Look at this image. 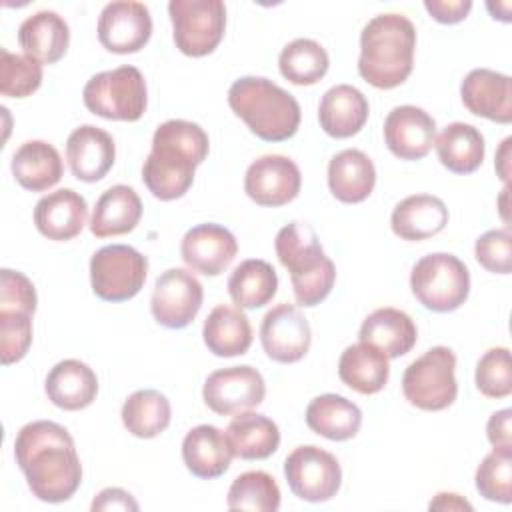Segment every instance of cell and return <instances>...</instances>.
<instances>
[{"instance_id":"31","label":"cell","mask_w":512,"mask_h":512,"mask_svg":"<svg viewBox=\"0 0 512 512\" xmlns=\"http://www.w3.org/2000/svg\"><path fill=\"white\" fill-rule=\"evenodd\" d=\"M12 176L30 192H44L56 186L64 174L58 150L44 140L24 142L12 156Z\"/></svg>"},{"instance_id":"23","label":"cell","mask_w":512,"mask_h":512,"mask_svg":"<svg viewBox=\"0 0 512 512\" xmlns=\"http://www.w3.org/2000/svg\"><path fill=\"white\" fill-rule=\"evenodd\" d=\"M44 390L54 406L76 412L88 408L96 400L98 378L88 364L76 358H66L50 368Z\"/></svg>"},{"instance_id":"40","label":"cell","mask_w":512,"mask_h":512,"mask_svg":"<svg viewBox=\"0 0 512 512\" xmlns=\"http://www.w3.org/2000/svg\"><path fill=\"white\" fill-rule=\"evenodd\" d=\"M42 84V62L28 54L0 50V94L6 98L32 96Z\"/></svg>"},{"instance_id":"3","label":"cell","mask_w":512,"mask_h":512,"mask_svg":"<svg viewBox=\"0 0 512 512\" xmlns=\"http://www.w3.org/2000/svg\"><path fill=\"white\" fill-rule=\"evenodd\" d=\"M416 28L404 14H378L360 34L358 74L380 90L408 80L414 68Z\"/></svg>"},{"instance_id":"17","label":"cell","mask_w":512,"mask_h":512,"mask_svg":"<svg viewBox=\"0 0 512 512\" xmlns=\"http://www.w3.org/2000/svg\"><path fill=\"white\" fill-rule=\"evenodd\" d=\"M436 140L434 118L412 104L396 106L384 120V142L400 160L424 158Z\"/></svg>"},{"instance_id":"24","label":"cell","mask_w":512,"mask_h":512,"mask_svg":"<svg viewBox=\"0 0 512 512\" xmlns=\"http://www.w3.org/2000/svg\"><path fill=\"white\" fill-rule=\"evenodd\" d=\"M232 446L226 432L212 424H200L188 430L182 440V460L186 468L202 480L222 476L232 462Z\"/></svg>"},{"instance_id":"21","label":"cell","mask_w":512,"mask_h":512,"mask_svg":"<svg viewBox=\"0 0 512 512\" xmlns=\"http://www.w3.org/2000/svg\"><path fill=\"white\" fill-rule=\"evenodd\" d=\"M88 218L84 196L72 188H60L42 196L34 206V224L42 236L56 242H66L78 236Z\"/></svg>"},{"instance_id":"39","label":"cell","mask_w":512,"mask_h":512,"mask_svg":"<svg viewBox=\"0 0 512 512\" xmlns=\"http://www.w3.org/2000/svg\"><path fill=\"white\" fill-rule=\"evenodd\" d=\"M226 504L230 510L276 512L280 508V488L268 472L248 470L230 484Z\"/></svg>"},{"instance_id":"42","label":"cell","mask_w":512,"mask_h":512,"mask_svg":"<svg viewBox=\"0 0 512 512\" xmlns=\"http://www.w3.org/2000/svg\"><path fill=\"white\" fill-rule=\"evenodd\" d=\"M476 388L486 398H506L512 392L510 350L504 346L490 348L476 364Z\"/></svg>"},{"instance_id":"30","label":"cell","mask_w":512,"mask_h":512,"mask_svg":"<svg viewBox=\"0 0 512 512\" xmlns=\"http://www.w3.org/2000/svg\"><path fill=\"white\" fill-rule=\"evenodd\" d=\"M202 338L214 356L234 358L252 346V326L242 308L220 304L204 320Z\"/></svg>"},{"instance_id":"45","label":"cell","mask_w":512,"mask_h":512,"mask_svg":"<svg viewBox=\"0 0 512 512\" xmlns=\"http://www.w3.org/2000/svg\"><path fill=\"white\" fill-rule=\"evenodd\" d=\"M36 304H38V296L32 280L22 272L2 268L0 270V310H18L34 316Z\"/></svg>"},{"instance_id":"51","label":"cell","mask_w":512,"mask_h":512,"mask_svg":"<svg viewBox=\"0 0 512 512\" xmlns=\"http://www.w3.org/2000/svg\"><path fill=\"white\" fill-rule=\"evenodd\" d=\"M508 192H510V186L506 184V186H504V190H502V194H500V216H502V220H504V222H508V214H506V208H508V204H506V200H508Z\"/></svg>"},{"instance_id":"48","label":"cell","mask_w":512,"mask_h":512,"mask_svg":"<svg viewBox=\"0 0 512 512\" xmlns=\"http://www.w3.org/2000/svg\"><path fill=\"white\" fill-rule=\"evenodd\" d=\"M94 512L98 510H132L136 512L140 506L138 502L132 498L130 492L122 490V488H104L90 506Z\"/></svg>"},{"instance_id":"28","label":"cell","mask_w":512,"mask_h":512,"mask_svg":"<svg viewBox=\"0 0 512 512\" xmlns=\"http://www.w3.org/2000/svg\"><path fill=\"white\" fill-rule=\"evenodd\" d=\"M376 184V168L368 154L346 148L332 156L328 164V188L344 204L364 202Z\"/></svg>"},{"instance_id":"41","label":"cell","mask_w":512,"mask_h":512,"mask_svg":"<svg viewBox=\"0 0 512 512\" xmlns=\"http://www.w3.org/2000/svg\"><path fill=\"white\" fill-rule=\"evenodd\" d=\"M476 490L490 502H512V452L492 450L476 468Z\"/></svg>"},{"instance_id":"15","label":"cell","mask_w":512,"mask_h":512,"mask_svg":"<svg viewBox=\"0 0 512 512\" xmlns=\"http://www.w3.org/2000/svg\"><path fill=\"white\" fill-rule=\"evenodd\" d=\"M300 186V168L292 158L282 154L256 158L244 176V192L258 206H284L298 196Z\"/></svg>"},{"instance_id":"27","label":"cell","mask_w":512,"mask_h":512,"mask_svg":"<svg viewBox=\"0 0 512 512\" xmlns=\"http://www.w3.org/2000/svg\"><path fill=\"white\" fill-rule=\"evenodd\" d=\"M18 44L24 54L42 64H54L64 58L70 44V28L54 10H40L28 16L18 28Z\"/></svg>"},{"instance_id":"22","label":"cell","mask_w":512,"mask_h":512,"mask_svg":"<svg viewBox=\"0 0 512 512\" xmlns=\"http://www.w3.org/2000/svg\"><path fill=\"white\" fill-rule=\"evenodd\" d=\"M368 114L366 96L350 84H336L326 90L318 106L320 128L338 140L356 136L364 128Z\"/></svg>"},{"instance_id":"19","label":"cell","mask_w":512,"mask_h":512,"mask_svg":"<svg viewBox=\"0 0 512 512\" xmlns=\"http://www.w3.org/2000/svg\"><path fill=\"white\" fill-rule=\"evenodd\" d=\"M460 96L470 114L488 118L498 124L512 122L510 76L490 68H474L462 80Z\"/></svg>"},{"instance_id":"5","label":"cell","mask_w":512,"mask_h":512,"mask_svg":"<svg viewBox=\"0 0 512 512\" xmlns=\"http://www.w3.org/2000/svg\"><path fill=\"white\" fill-rule=\"evenodd\" d=\"M274 250L280 264L290 272L294 298L312 308L326 300L336 282L334 262L324 254L316 232L306 222H290L278 230Z\"/></svg>"},{"instance_id":"25","label":"cell","mask_w":512,"mask_h":512,"mask_svg":"<svg viewBox=\"0 0 512 512\" xmlns=\"http://www.w3.org/2000/svg\"><path fill=\"white\" fill-rule=\"evenodd\" d=\"M358 338L360 342L376 346L390 360L400 358L414 348L418 330L414 320L404 310L384 306L376 308L364 318Z\"/></svg>"},{"instance_id":"10","label":"cell","mask_w":512,"mask_h":512,"mask_svg":"<svg viewBox=\"0 0 512 512\" xmlns=\"http://www.w3.org/2000/svg\"><path fill=\"white\" fill-rule=\"evenodd\" d=\"M148 274V260L128 244H110L90 258L92 292L104 302H126L134 298Z\"/></svg>"},{"instance_id":"35","label":"cell","mask_w":512,"mask_h":512,"mask_svg":"<svg viewBox=\"0 0 512 512\" xmlns=\"http://www.w3.org/2000/svg\"><path fill=\"white\" fill-rule=\"evenodd\" d=\"M440 164L454 174H472L484 160V136L466 122L448 124L434 140Z\"/></svg>"},{"instance_id":"38","label":"cell","mask_w":512,"mask_h":512,"mask_svg":"<svg viewBox=\"0 0 512 512\" xmlns=\"http://www.w3.org/2000/svg\"><path fill=\"white\" fill-rule=\"evenodd\" d=\"M278 68L288 82L296 86H312L326 76L330 58L320 42L310 38H296L282 48L278 56Z\"/></svg>"},{"instance_id":"34","label":"cell","mask_w":512,"mask_h":512,"mask_svg":"<svg viewBox=\"0 0 512 512\" xmlns=\"http://www.w3.org/2000/svg\"><path fill=\"white\" fill-rule=\"evenodd\" d=\"M226 438L234 456L242 460H266L280 446V430L276 422L256 412L236 414L226 428Z\"/></svg>"},{"instance_id":"50","label":"cell","mask_w":512,"mask_h":512,"mask_svg":"<svg viewBox=\"0 0 512 512\" xmlns=\"http://www.w3.org/2000/svg\"><path fill=\"white\" fill-rule=\"evenodd\" d=\"M510 144H512V138L508 136V138H504L502 140V144H500V148H498V152H496V162H494V168H496V174H498V178L504 182V184H508V180H510Z\"/></svg>"},{"instance_id":"14","label":"cell","mask_w":512,"mask_h":512,"mask_svg":"<svg viewBox=\"0 0 512 512\" xmlns=\"http://www.w3.org/2000/svg\"><path fill=\"white\" fill-rule=\"evenodd\" d=\"M152 36V16L146 4L132 0L110 2L98 18V40L114 54L140 52Z\"/></svg>"},{"instance_id":"4","label":"cell","mask_w":512,"mask_h":512,"mask_svg":"<svg viewBox=\"0 0 512 512\" xmlns=\"http://www.w3.org/2000/svg\"><path fill=\"white\" fill-rule=\"evenodd\" d=\"M228 104L250 132L266 142L288 140L300 126L298 100L262 76L238 78L228 90Z\"/></svg>"},{"instance_id":"46","label":"cell","mask_w":512,"mask_h":512,"mask_svg":"<svg viewBox=\"0 0 512 512\" xmlns=\"http://www.w3.org/2000/svg\"><path fill=\"white\" fill-rule=\"evenodd\" d=\"M428 14L440 24H458L472 10L470 0H424Z\"/></svg>"},{"instance_id":"37","label":"cell","mask_w":512,"mask_h":512,"mask_svg":"<svg viewBox=\"0 0 512 512\" xmlns=\"http://www.w3.org/2000/svg\"><path fill=\"white\" fill-rule=\"evenodd\" d=\"M122 424L136 438H156L172 420V408L168 398L154 390L144 388L132 392L122 404Z\"/></svg>"},{"instance_id":"1","label":"cell","mask_w":512,"mask_h":512,"mask_svg":"<svg viewBox=\"0 0 512 512\" xmlns=\"http://www.w3.org/2000/svg\"><path fill=\"white\" fill-rule=\"evenodd\" d=\"M14 458L32 496L42 502H66L80 488L82 464L74 440L52 420L24 424L14 440Z\"/></svg>"},{"instance_id":"12","label":"cell","mask_w":512,"mask_h":512,"mask_svg":"<svg viewBox=\"0 0 512 512\" xmlns=\"http://www.w3.org/2000/svg\"><path fill=\"white\" fill-rule=\"evenodd\" d=\"M204 288L184 268H168L156 278L150 310L154 320L170 330L186 328L202 308Z\"/></svg>"},{"instance_id":"11","label":"cell","mask_w":512,"mask_h":512,"mask_svg":"<svg viewBox=\"0 0 512 512\" xmlns=\"http://www.w3.org/2000/svg\"><path fill=\"white\" fill-rule=\"evenodd\" d=\"M284 476L292 494L306 502H326L342 484L336 456L314 444L298 446L286 456Z\"/></svg>"},{"instance_id":"16","label":"cell","mask_w":512,"mask_h":512,"mask_svg":"<svg viewBox=\"0 0 512 512\" xmlns=\"http://www.w3.org/2000/svg\"><path fill=\"white\" fill-rule=\"evenodd\" d=\"M260 342L270 360L294 364L308 354L312 330L306 316L296 306L282 302L262 318Z\"/></svg>"},{"instance_id":"43","label":"cell","mask_w":512,"mask_h":512,"mask_svg":"<svg viewBox=\"0 0 512 512\" xmlns=\"http://www.w3.org/2000/svg\"><path fill=\"white\" fill-rule=\"evenodd\" d=\"M32 344V314L0 310V358L4 366L20 362Z\"/></svg>"},{"instance_id":"7","label":"cell","mask_w":512,"mask_h":512,"mask_svg":"<svg viewBox=\"0 0 512 512\" xmlns=\"http://www.w3.org/2000/svg\"><path fill=\"white\" fill-rule=\"evenodd\" d=\"M84 106L106 120L136 122L148 106V88L136 66H118L94 74L82 90Z\"/></svg>"},{"instance_id":"18","label":"cell","mask_w":512,"mask_h":512,"mask_svg":"<svg viewBox=\"0 0 512 512\" xmlns=\"http://www.w3.org/2000/svg\"><path fill=\"white\" fill-rule=\"evenodd\" d=\"M238 242L234 234L214 222L190 228L180 242V256L188 268L204 276L222 274L236 258Z\"/></svg>"},{"instance_id":"26","label":"cell","mask_w":512,"mask_h":512,"mask_svg":"<svg viewBox=\"0 0 512 512\" xmlns=\"http://www.w3.org/2000/svg\"><path fill=\"white\" fill-rule=\"evenodd\" d=\"M448 224L446 204L432 194H412L400 200L390 216L392 232L408 242L440 234Z\"/></svg>"},{"instance_id":"36","label":"cell","mask_w":512,"mask_h":512,"mask_svg":"<svg viewBox=\"0 0 512 512\" xmlns=\"http://www.w3.org/2000/svg\"><path fill=\"white\" fill-rule=\"evenodd\" d=\"M278 290V276L270 262L248 258L228 278V294L238 308L256 310L266 306Z\"/></svg>"},{"instance_id":"32","label":"cell","mask_w":512,"mask_h":512,"mask_svg":"<svg viewBox=\"0 0 512 512\" xmlns=\"http://www.w3.org/2000/svg\"><path fill=\"white\" fill-rule=\"evenodd\" d=\"M306 424L322 438L344 442L358 434L362 410L340 394H320L306 406Z\"/></svg>"},{"instance_id":"29","label":"cell","mask_w":512,"mask_h":512,"mask_svg":"<svg viewBox=\"0 0 512 512\" xmlns=\"http://www.w3.org/2000/svg\"><path fill=\"white\" fill-rule=\"evenodd\" d=\"M142 218V200L132 186L116 184L110 186L102 196L96 200L92 218H90V232L96 238H110L122 236L132 232Z\"/></svg>"},{"instance_id":"6","label":"cell","mask_w":512,"mask_h":512,"mask_svg":"<svg viewBox=\"0 0 512 512\" xmlns=\"http://www.w3.org/2000/svg\"><path fill=\"white\" fill-rule=\"evenodd\" d=\"M410 288L426 310L454 312L470 294V272L454 254H426L412 266Z\"/></svg>"},{"instance_id":"44","label":"cell","mask_w":512,"mask_h":512,"mask_svg":"<svg viewBox=\"0 0 512 512\" xmlns=\"http://www.w3.org/2000/svg\"><path fill=\"white\" fill-rule=\"evenodd\" d=\"M478 264L492 274H510L512 270V234L510 228L484 232L474 244Z\"/></svg>"},{"instance_id":"9","label":"cell","mask_w":512,"mask_h":512,"mask_svg":"<svg viewBox=\"0 0 512 512\" xmlns=\"http://www.w3.org/2000/svg\"><path fill=\"white\" fill-rule=\"evenodd\" d=\"M168 14L174 44L190 58L212 54L224 38L226 6L222 0H170Z\"/></svg>"},{"instance_id":"13","label":"cell","mask_w":512,"mask_h":512,"mask_svg":"<svg viewBox=\"0 0 512 512\" xmlns=\"http://www.w3.org/2000/svg\"><path fill=\"white\" fill-rule=\"evenodd\" d=\"M264 396V378L256 368L248 364L214 370L202 388L204 404L220 416L240 414L256 408L262 404Z\"/></svg>"},{"instance_id":"49","label":"cell","mask_w":512,"mask_h":512,"mask_svg":"<svg viewBox=\"0 0 512 512\" xmlns=\"http://www.w3.org/2000/svg\"><path fill=\"white\" fill-rule=\"evenodd\" d=\"M430 510H472V504L454 492H438L428 504Z\"/></svg>"},{"instance_id":"20","label":"cell","mask_w":512,"mask_h":512,"mask_svg":"<svg viewBox=\"0 0 512 512\" xmlns=\"http://www.w3.org/2000/svg\"><path fill=\"white\" fill-rule=\"evenodd\" d=\"M66 160L74 178L82 182L102 180L114 166V138L92 124L74 128L66 140Z\"/></svg>"},{"instance_id":"47","label":"cell","mask_w":512,"mask_h":512,"mask_svg":"<svg viewBox=\"0 0 512 512\" xmlns=\"http://www.w3.org/2000/svg\"><path fill=\"white\" fill-rule=\"evenodd\" d=\"M510 422H512V410L510 408L498 410V412H494L488 418L486 436H488V442L492 444L494 450H510L512 452V428H510Z\"/></svg>"},{"instance_id":"8","label":"cell","mask_w":512,"mask_h":512,"mask_svg":"<svg viewBox=\"0 0 512 512\" xmlns=\"http://www.w3.org/2000/svg\"><path fill=\"white\" fill-rule=\"evenodd\" d=\"M404 398L426 412L454 404L458 396L456 354L448 346H434L408 364L402 376Z\"/></svg>"},{"instance_id":"33","label":"cell","mask_w":512,"mask_h":512,"mask_svg":"<svg viewBox=\"0 0 512 512\" xmlns=\"http://www.w3.org/2000/svg\"><path fill=\"white\" fill-rule=\"evenodd\" d=\"M338 376L348 388L356 390L358 394H376L388 382V358L372 344H352L340 354Z\"/></svg>"},{"instance_id":"2","label":"cell","mask_w":512,"mask_h":512,"mask_svg":"<svg viewBox=\"0 0 512 512\" xmlns=\"http://www.w3.org/2000/svg\"><path fill=\"white\" fill-rule=\"evenodd\" d=\"M208 150V134L196 122L166 120L154 130L152 150L142 166V182L162 202L182 198Z\"/></svg>"}]
</instances>
